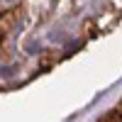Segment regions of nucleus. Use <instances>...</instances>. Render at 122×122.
<instances>
[{
  "mask_svg": "<svg viewBox=\"0 0 122 122\" xmlns=\"http://www.w3.org/2000/svg\"><path fill=\"white\" fill-rule=\"evenodd\" d=\"M107 122H115V120H107ZM117 122H120V120H117Z\"/></svg>",
  "mask_w": 122,
  "mask_h": 122,
  "instance_id": "obj_1",
  "label": "nucleus"
},
{
  "mask_svg": "<svg viewBox=\"0 0 122 122\" xmlns=\"http://www.w3.org/2000/svg\"><path fill=\"white\" fill-rule=\"evenodd\" d=\"M120 110H122V105H120Z\"/></svg>",
  "mask_w": 122,
  "mask_h": 122,
  "instance_id": "obj_2",
  "label": "nucleus"
}]
</instances>
